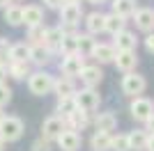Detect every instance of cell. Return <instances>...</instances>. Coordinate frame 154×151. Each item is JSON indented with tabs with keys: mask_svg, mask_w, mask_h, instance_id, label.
I'll return each instance as SVG.
<instances>
[{
	"mask_svg": "<svg viewBox=\"0 0 154 151\" xmlns=\"http://www.w3.org/2000/svg\"><path fill=\"white\" fill-rule=\"evenodd\" d=\"M62 39H64V34H62V30H60V25H58V28H48V30H46L44 46H48V48L55 53V50H60V44H62Z\"/></svg>",
	"mask_w": 154,
	"mask_h": 151,
	"instance_id": "26",
	"label": "cell"
},
{
	"mask_svg": "<svg viewBox=\"0 0 154 151\" xmlns=\"http://www.w3.org/2000/svg\"><path fill=\"white\" fill-rule=\"evenodd\" d=\"M64 124H67V128L69 131H85L88 126H90V114L88 112H81V110H76L74 114H69L67 119H64Z\"/></svg>",
	"mask_w": 154,
	"mask_h": 151,
	"instance_id": "18",
	"label": "cell"
},
{
	"mask_svg": "<svg viewBox=\"0 0 154 151\" xmlns=\"http://www.w3.org/2000/svg\"><path fill=\"white\" fill-rule=\"evenodd\" d=\"M78 78H81V82H83L88 89H94L97 85L103 80V71L99 69V64H85Z\"/></svg>",
	"mask_w": 154,
	"mask_h": 151,
	"instance_id": "8",
	"label": "cell"
},
{
	"mask_svg": "<svg viewBox=\"0 0 154 151\" xmlns=\"http://www.w3.org/2000/svg\"><path fill=\"white\" fill-rule=\"evenodd\" d=\"M83 67H85V57L78 55V53H74V55H64L62 62H60V71H62V76H67V78H76V76H81Z\"/></svg>",
	"mask_w": 154,
	"mask_h": 151,
	"instance_id": "7",
	"label": "cell"
},
{
	"mask_svg": "<svg viewBox=\"0 0 154 151\" xmlns=\"http://www.w3.org/2000/svg\"><path fill=\"white\" fill-rule=\"evenodd\" d=\"M78 39V55H83V57H90L92 55V50H94L97 41L92 39V34H88V32H81V34H76Z\"/></svg>",
	"mask_w": 154,
	"mask_h": 151,
	"instance_id": "24",
	"label": "cell"
},
{
	"mask_svg": "<svg viewBox=\"0 0 154 151\" xmlns=\"http://www.w3.org/2000/svg\"><path fill=\"white\" fill-rule=\"evenodd\" d=\"M46 30H48V28H44V25H37V28H28V39H30L32 44H44V39H46Z\"/></svg>",
	"mask_w": 154,
	"mask_h": 151,
	"instance_id": "33",
	"label": "cell"
},
{
	"mask_svg": "<svg viewBox=\"0 0 154 151\" xmlns=\"http://www.w3.org/2000/svg\"><path fill=\"white\" fill-rule=\"evenodd\" d=\"M134 23L138 30L143 32H152L154 30V9H149V7H143V9H136L134 14Z\"/></svg>",
	"mask_w": 154,
	"mask_h": 151,
	"instance_id": "10",
	"label": "cell"
},
{
	"mask_svg": "<svg viewBox=\"0 0 154 151\" xmlns=\"http://www.w3.org/2000/svg\"><path fill=\"white\" fill-rule=\"evenodd\" d=\"M85 28H88V34H99V32H106V14L101 12H90L85 16Z\"/></svg>",
	"mask_w": 154,
	"mask_h": 151,
	"instance_id": "15",
	"label": "cell"
},
{
	"mask_svg": "<svg viewBox=\"0 0 154 151\" xmlns=\"http://www.w3.org/2000/svg\"><path fill=\"white\" fill-rule=\"evenodd\" d=\"M129 110H131V117H134L136 121H147L154 114V103L149 99H145V96H138V99L131 101Z\"/></svg>",
	"mask_w": 154,
	"mask_h": 151,
	"instance_id": "6",
	"label": "cell"
},
{
	"mask_svg": "<svg viewBox=\"0 0 154 151\" xmlns=\"http://www.w3.org/2000/svg\"><path fill=\"white\" fill-rule=\"evenodd\" d=\"M115 67L122 71V73H131V71L138 67V55H136V50H117Z\"/></svg>",
	"mask_w": 154,
	"mask_h": 151,
	"instance_id": "9",
	"label": "cell"
},
{
	"mask_svg": "<svg viewBox=\"0 0 154 151\" xmlns=\"http://www.w3.org/2000/svg\"><path fill=\"white\" fill-rule=\"evenodd\" d=\"M136 46H138V39H136L134 32H120V34H115V44H113V48L115 50H136Z\"/></svg>",
	"mask_w": 154,
	"mask_h": 151,
	"instance_id": "19",
	"label": "cell"
},
{
	"mask_svg": "<svg viewBox=\"0 0 154 151\" xmlns=\"http://www.w3.org/2000/svg\"><path fill=\"white\" fill-rule=\"evenodd\" d=\"M64 5H81V0H64Z\"/></svg>",
	"mask_w": 154,
	"mask_h": 151,
	"instance_id": "43",
	"label": "cell"
},
{
	"mask_svg": "<svg viewBox=\"0 0 154 151\" xmlns=\"http://www.w3.org/2000/svg\"><path fill=\"white\" fill-rule=\"evenodd\" d=\"M129 147L136 151H140L147 147V133L145 131H131L129 133Z\"/></svg>",
	"mask_w": 154,
	"mask_h": 151,
	"instance_id": "30",
	"label": "cell"
},
{
	"mask_svg": "<svg viewBox=\"0 0 154 151\" xmlns=\"http://www.w3.org/2000/svg\"><path fill=\"white\" fill-rule=\"evenodd\" d=\"M145 48H147V53L154 55V32H149L147 37H145Z\"/></svg>",
	"mask_w": 154,
	"mask_h": 151,
	"instance_id": "38",
	"label": "cell"
},
{
	"mask_svg": "<svg viewBox=\"0 0 154 151\" xmlns=\"http://www.w3.org/2000/svg\"><path fill=\"white\" fill-rule=\"evenodd\" d=\"M2 16H5V23H9L12 28H19V25H23V7L9 5Z\"/></svg>",
	"mask_w": 154,
	"mask_h": 151,
	"instance_id": "25",
	"label": "cell"
},
{
	"mask_svg": "<svg viewBox=\"0 0 154 151\" xmlns=\"http://www.w3.org/2000/svg\"><path fill=\"white\" fill-rule=\"evenodd\" d=\"M60 53H62V57L78 53V39H76V34H64L62 44H60Z\"/></svg>",
	"mask_w": 154,
	"mask_h": 151,
	"instance_id": "31",
	"label": "cell"
},
{
	"mask_svg": "<svg viewBox=\"0 0 154 151\" xmlns=\"http://www.w3.org/2000/svg\"><path fill=\"white\" fill-rule=\"evenodd\" d=\"M76 108L81 110V112H88V114H92L99 108V103H101V96H99V92L97 89H88V87H83L81 92H76Z\"/></svg>",
	"mask_w": 154,
	"mask_h": 151,
	"instance_id": "3",
	"label": "cell"
},
{
	"mask_svg": "<svg viewBox=\"0 0 154 151\" xmlns=\"http://www.w3.org/2000/svg\"><path fill=\"white\" fill-rule=\"evenodd\" d=\"M53 60V50L44 44H30V62H35L37 67H44Z\"/></svg>",
	"mask_w": 154,
	"mask_h": 151,
	"instance_id": "12",
	"label": "cell"
},
{
	"mask_svg": "<svg viewBox=\"0 0 154 151\" xmlns=\"http://www.w3.org/2000/svg\"><path fill=\"white\" fill-rule=\"evenodd\" d=\"M55 142H58V147H60L62 151H78L83 140H81V135H78L76 131H69V128H67V131H64L62 135L55 140Z\"/></svg>",
	"mask_w": 154,
	"mask_h": 151,
	"instance_id": "14",
	"label": "cell"
},
{
	"mask_svg": "<svg viewBox=\"0 0 154 151\" xmlns=\"http://www.w3.org/2000/svg\"><path fill=\"white\" fill-rule=\"evenodd\" d=\"M5 144H7V142H5L2 138H0V151H5Z\"/></svg>",
	"mask_w": 154,
	"mask_h": 151,
	"instance_id": "45",
	"label": "cell"
},
{
	"mask_svg": "<svg viewBox=\"0 0 154 151\" xmlns=\"http://www.w3.org/2000/svg\"><path fill=\"white\" fill-rule=\"evenodd\" d=\"M124 25H127V21H124V19H120L117 14H113V12H110V14H106V32H110L113 37L127 30Z\"/></svg>",
	"mask_w": 154,
	"mask_h": 151,
	"instance_id": "27",
	"label": "cell"
},
{
	"mask_svg": "<svg viewBox=\"0 0 154 151\" xmlns=\"http://www.w3.org/2000/svg\"><path fill=\"white\" fill-rule=\"evenodd\" d=\"M5 78H7V69H5V67H0V85L5 82Z\"/></svg>",
	"mask_w": 154,
	"mask_h": 151,
	"instance_id": "41",
	"label": "cell"
},
{
	"mask_svg": "<svg viewBox=\"0 0 154 151\" xmlns=\"http://www.w3.org/2000/svg\"><path fill=\"white\" fill-rule=\"evenodd\" d=\"M94 126H97V131H101V133H110L117 128V117L113 112H99L94 117Z\"/></svg>",
	"mask_w": 154,
	"mask_h": 151,
	"instance_id": "20",
	"label": "cell"
},
{
	"mask_svg": "<svg viewBox=\"0 0 154 151\" xmlns=\"http://www.w3.org/2000/svg\"><path fill=\"white\" fill-rule=\"evenodd\" d=\"M147 151H154V133H149L147 135V147H145Z\"/></svg>",
	"mask_w": 154,
	"mask_h": 151,
	"instance_id": "39",
	"label": "cell"
},
{
	"mask_svg": "<svg viewBox=\"0 0 154 151\" xmlns=\"http://www.w3.org/2000/svg\"><path fill=\"white\" fill-rule=\"evenodd\" d=\"M7 73L12 76L14 80L30 78V62H12L9 67H7Z\"/></svg>",
	"mask_w": 154,
	"mask_h": 151,
	"instance_id": "28",
	"label": "cell"
},
{
	"mask_svg": "<svg viewBox=\"0 0 154 151\" xmlns=\"http://www.w3.org/2000/svg\"><path fill=\"white\" fill-rule=\"evenodd\" d=\"M88 2H92V5H101V2H106V0H88Z\"/></svg>",
	"mask_w": 154,
	"mask_h": 151,
	"instance_id": "44",
	"label": "cell"
},
{
	"mask_svg": "<svg viewBox=\"0 0 154 151\" xmlns=\"http://www.w3.org/2000/svg\"><path fill=\"white\" fill-rule=\"evenodd\" d=\"M9 60H12V62H30V44H26V41L12 44Z\"/></svg>",
	"mask_w": 154,
	"mask_h": 151,
	"instance_id": "22",
	"label": "cell"
},
{
	"mask_svg": "<svg viewBox=\"0 0 154 151\" xmlns=\"http://www.w3.org/2000/svg\"><path fill=\"white\" fill-rule=\"evenodd\" d=\"M53 85H55V78H53L48 71H35L28 78V89H30L35 96H46L53 92Z\"/></svg>",
	"mask_w": 154,
	"mask_h": 151,
	"instance_id": "2",
	"label": "cell"
},
{
	"mask_svg": "<svg viewBox=\"0 0 154 151\" xmlns=\"http://www.w3.org/2000/svg\"><path fill=\"white\" fill-rule=\"evenodd\" d=\"M78 108H76V99L74 96H69V99H58V103H55V112L62 117V119H67L69 114H74Z\"/></svg>",
	"mask_w": 154,
	"mask_h": 151,
	"instance_id": "29",
	"label": "cell"
},
{
	"mask_svg": "<svg viewBox=\"0 0 154 151\" xmlns=\"http://www.w3.org/2000/svg\"><path fill=\"white\" fill-rule=\"evenodd\" d=\"M115 55L117 50L113 48V44H97L90 57H94L99 64H108V62H115Z\"/></svg>",
	"mask_w": 154,
	"mask_h": 151,
	"instance_id": "17",
	"label": "cell"
},
{
	"mask_svg": "<svg viewBox=\"0 0 154 151\" xmlns=\"http://www.w3.org/2000/svg\"><path fill=\"white\" fill-rule=\"evenodd\" d=\"M9 50H12V44L7 41V39H0V67H9L12 60H9Z\"/></svg>",
	"mask_w": 154,
	"mask_h": 151,
	"instance_id": "34",
	"label": "cell"
},
{
	"mask_svg": "<svg viewBox=\"0 0 154 151\" xmlns=\"http://www.w3.org/2000/svg\"><path fill=\"white\" fill-rule=\"evenodd\" d=\"M14 2H16V0H14Z\"/></svg>",
	"mask_w": 154,
	"mask_h": 151,
	"instance_id": "47",
	"label": "cell"
},
{
	"mask_svg": "<svg viewBox=\"0 0 154 151\" xmlns=\"http://www.w3.org/2000/svg\"><path fill=\"white\" fill-rule=\"evenodd\" d=\"M67 131V124H64V119L60 117V114H51V117H46L44 124H42V138L44 140H58L62 133Z\"/></svg>",
	"mask_w": 154,
	"mask_h": 151,
	"instance_id": "5",
	"label": "cell"
},
{
	"mask_svg": "<svg viewBox=\"0 0 154 151\" xmlns=\"http://www.w3.org/2000/svg\"><path fill=\"white\" fill-rule=\"evenodd\" d=\"M110 151H131V147H129V135H124V133L113 135V140H110Z\"/></svg>",
	"mask_w": 154,
	"mask_h": 151,
	"instance_id": "32",
	"label": "cell"
},
{
	"mask_svg": "<svg viewBox=\"0 0 154 151\" xmlns=\"http://www.w3.org/2000/svg\"><path fill=\"white\" fill-rule=\"evenodd\" d=\"M9 5H14V0H0V7H5V9H7Z\"/></svg>",
	"mask_w": 154,
	"mask_h": 151,
	"instance_id": "42",
	"label": "cell"
},
{
	"mask_svg": "<svg viewBox=\"0 0 154 151\" xmlns=\"http://www.w3.org/2000/svg\"><path fill=\"white\" fill-rule=\"evenodd\" d=\"M83 19V7L81 5H62L60 9V21L64 25H78Z\"/></svg>",
	"mask_w": 154,
	"mask_h": 151,
	"instance_id": "13",
	"label": "cell"
},
{
	"mask_svg": "<svg viewBox=\"0 0 154 151\" xmlns=\"http://www.w3.org/2000/svg\"><path fill=\"white\" fill-rule=\"evenodd\" d=\"M0 119H2V112H0Z\"/></svg>",
	"mask_w": 154,
	"mask_h": 151,
	"instance_id": "46",
	"label": "cell"
},
{
	"mask_svg": "<svg viewBox=\"0 0 154 151\" xmlns=\"http://www.w3.org/2000/svg\"><path fill=\"white\" fill-rule=\"evenodd\" d=\"M9 101H12V87H9L7 82H2V85H0V110H2Z\"/></svg>",
	"mask_w": 154,
	"mask_h": 151,
	"instance_id": "35",
	"label": "cell"
},
{
	"mask_svg": "<svg viewBox=\"0 0 154 151\" xmlns=\"http://www.w3.org/2000/svg\"><path fill=\"white\" fill-rule=\"evenodd\" d=\"M145 87H147L145 76L136 73V71H131V73H124V78H122V92H124L127 96H131V99H138V96L145 92Z\"/></svg>",
	"mask_w": 154,
	"mask_h": 151,
	"instance_id": "4",
	"label": "cell"
},
{
	"mask_svg": "<svg viewBox=\"0 0 154 151\" xmlns=\"http://www.w3.org/2000/svg\"><path fill=\"white\" fill-rule=\"evenodd\" d=\"M44 5L48 7V9H62V5H64V0H44Z\"/></svg>",
	"mask_w": 154,
	"mask_h": 151,
	"instance_id": "37",
	"label": "cell"
},
{
	"mask_svg": "<svg viewBox=\"0 0 154 151\" xmlns=\"http://www.w3.org/2000/svg\"><path fill=\"white\" fill-rule=\"evenodd\" d=\"M110 140H113V135H110V133L94 131V135L90 138L92 151H110Z\"/></svg>",
	"mask_w": 154,
	"mask_h": 151,
	"instance_id": "23",
	"label": "cell"
},
{
	"mask_svg": "<svg viewBox=\"0 0 154 151\" xmlns=\"http://www.w3.org/2000/svg\"><path fill=\"white\" fill-rule=\"evenodd\" d=\"M23 131H26L23 119L14 117V114H2V119H0V138L5 140V142H16V140H21Z\"/></svg>",
	"mask_w": 154,
	"mask_h": 151,
	"instance_id": "1",
	"label": "cell"
},
{
	"mask_svg": "<svg viewBox=\"0 0 154 151\" xmlns=\"http://www.w3.org/2000/svg\"><path fill=\"white\" fill-rule=\"evenodd\" d=\"M23 23L28 28H37V25H44V12L39 5H26L23 7Z\"/></svg>",
	"mask_w": 154,
	"mask_h": 151,
	"instance_id": "16",
	"label": "cell"
},
{
	"mask_svg": "<svg viewBox=\"0 0 154 151\" xmlns=\"http://www.w3.org/2000/svg\"><path fill=\"white\" fill-rule=\"evenodd\" d=\"M113 14L127 21L129 16L136 14V0H113Z\"/></svg>",
	"mask_w": 154,
	"mask_h": 151,
	"instance_id": "21",
	"label": "cell"
},
{
	"mask_svg": "<svg viewBox=\"0 0 154 151\" xmlns=\"http://www.w3.org/2000/svg\"><path fill=\"white\" fill-rule=\"evenodd\" d=\"M53 92L58 94V99H69V96H76V82L74 78H67V76H60L55 78V85H53Z\"/></svg>",
	"mask_w": 154,
	"mask_h": 151,
	"instance_id": "11",
	"label": "cell"
},
{
	"mask_svg": "<svg viewBox=\"0 0 154 151\" xmlns=\"http://www.w3.org/2000/svg\"><path fill=\"white\" fill-rule=\"evenodd\" d=\"M32 151H51V142L44 140V138L35 140V142H32Z\"/></svg>",
	"mask_w": 154,
	"mask_h": 151,
	"instance_id": "36",
	"label": "cell"
},
{
	"mask_svg": "<svg viewBox=\"0 0 154 151\" xmlns=\"http://www.w3.org/2000/svg\"><path fill=\"white\" fill-rule=\"evenodd\" d=\"M145 124H147V131H152V133H154V114L149 117L147 121H145Z\"/></svg>",
	"mask_w": 154,
	"mask_h": 151,
	"instance_id": "40",
	"label": "cell"
}]
</instances>
